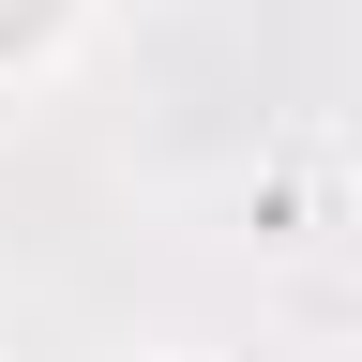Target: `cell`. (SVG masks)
<instances>
[{"mask_svg":"<svg viewBox=\"0 0 362 362\" xmlns=\"http://www.w3.org/2000/svg\"><path fill=\"white\" fill-rule=\"evenodd\" d=\"M90 30H106V0H0V106L61 90V76L90 61Z\"/></svg>","mask_w":362,"mask_h":362,"instance_id":"obj_1","label":"cell"},{"mask_svg":"<svg viewBox=\"0 0 362 362\" xmlns=\"http://www.w3.org/2000/svg\"><path fill=\"white\" fill-rule=\"evenodd\" d=\"M136 362H211V347H136Z\"/></svg>","mask_w":362,"mask_h":362,"instance_id":"obj_2","label":"cell"}]
</instances>
